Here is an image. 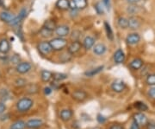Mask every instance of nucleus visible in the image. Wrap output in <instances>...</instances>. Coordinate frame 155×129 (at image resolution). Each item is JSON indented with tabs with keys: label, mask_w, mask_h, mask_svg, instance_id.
<instances>
[{
	"label": "nucleus",
	"mask_w": 155,
	"mask_h": 129,
	"mask_svg": "<svg viewBox=\"0 0 155 129\" xmlns=\"http://www.w3.org/2000/svg\"><path fill=\"white\" fill-rule=\"evenodd\" d=\"M34 101L30 98H22L17 103V108L19 112L24 113L28 111L33 107Z\"/></svg>",
	"instance_id": "f257e3e1"
},
{
	"label": "nucleus",
	"mask_w": 155,
	"mask_h": 129,
	"mask_svg": "<svg viewBox=\"0 0 155 129\" xmlns=\"http://www.w3.org/2000/svg\"><path fill=\"white\" fill-rule=\"evenodd\" d=\"M49 43L53 51H63L67 46V40L63 38V37H55V38H53Z\"/></svg>",
	"instance_id": "f03ea898"
},
{
	"label": "nucleus",
	"mask_w": 155,
	"mask_h": 129,
	"mask_svg": "<svg viewBox=\"0 0 155 129\" xmlns=\"http://www.w3.org/2000/svg\"><path fill=\"white\" fill-rule=\"evenodd\" d=\"M111 89L116 93H122L126 89V83L122 79H116L112 82Z\"/></svg>",
	"instance_id": "7ed1b4c3"
},
{
	"label": "nucleus",
	"mask_w": 155,
	"mask_h": 129,
	"mask_svg": "<svg viewBox=\"0 0 155 129\" xmlns=\"http://www.w3.org/2000/svg\"><path fill=\"white\" fill-rule=\"evenodd\" d=\"M37 49H38L39 52L41 55H44V56H47V55L50 54L53 51V49H52V47L50 45V43L48 42V41H43V42L40 43L38 46H37Z\"/></svg>",
	"instance_id": "20e7f679"
},
{
	"label": "nucleus",
	"mask_w": 155,
	"mask_h": 129,
	"mask_svg": "<svg viewBox=\"0 0 155 129\" xmlns=\"http://www.w3.org/2000/svg\"><path fill=\"white\" fill-rule=\"evenodd\" d=\"M87 6V0H70V8L72 10H84Z\"/></svg>",
	"instance_id": "39448f33"
},
{
	"label": "nucleus",
	"mask_w": 155,
	"mask_h": 129,
	"mask_svg": "<svg viewBox=\"0 0 155 129\" xmlns=\"http://www.w3.org/2000/svg\"><path fill=\"white\" fill-rule=\"evenodd\" d=\"M54 32L59 37L64 38L70 34V27L66 24H61V25H59L56 27Z\"/></svg>",
	"instance_id": "423d86ee"
},
{
	"label": "nucleus",
	"mask_w": 155,
	"mask_h": 129,
	"mask_svg": "<svg viewBox=\"0 0 155 129\" xmlns=\"http://www.w3.org/2000/svg\"><path fill=\"white\" fill-rule=\"evenodd\" d=\"M31 68H32V65L28 62H19L17 64L16 69H17V73L23 75V74H26L29 72L30 69H31Z\"/></svg>",
	"instance_id": "0eeeda50"
},
{
	"label": "nucleus",
	"mask_w": 155,
	"mask_h": 129,
	"mask_svg": "<svg viewBox=\"0 0 155 129\" xmlns=\"http://www.w3.org/2000/svg\"><path fill=\"white\" fill-rule=\"evenodd\" d=\"M134 121L136 122L139 126H146L148 123V119L143 113L140 112L134 115Z\"/></svg>",
	"instance_id": "6e6552de"
},
{
	"label": "nucleus",
	"mask_w": 155,
	"mask_h": 129,
	"mask_svg": "<svg viewBox=\"0 0 155 129\" xmlns=\"http://www.w3.org/2000/svg\"><path fill=\"white\" fill-rule=\"evenodd\" d=\"M140 41V36L136 32L128 34L126 37V43L128 45H136Z\"/></svg>",
	"instance_id": "1a4fd4ad"
},
{
	"label": "nucleus",
	"mask_w": 155,
	"mask_h": 129,
	"mask_svg": "<svg viewBox=\"0 0 155 129\" xmlns=\"http://www.w3.org/2000/svg\"><path fill=\"white\" fill-rule=\"evenodd\" d=\"M127 20H128V28L130 29V30H138L140 27V25H141L140 21L139 20L138 17H134V16L129 17L127 18Z\"/></svg>",
	"instance_id": "9d476101"
},
{
	"label": "nucleus",
	"mask_w": 155,
	"mask_h": 129,
	"mask_svg": "<svg viewBox=\"0 0 155 129\" xmlns=\"http://www.w3.org/2000/svg\"><path fill=\"white\" fill-rule=\"evenodd\" d=\"M81 47H82V44H80L79 41H72V43L69 44V46H68L67 51H68L69 54L74 55V54H76V53H78V51H80Z\"/></svg>",
	"instance_id": "9b49d317"
},
{
	"label": "nucleus",
	"mask_w": 155,
	"mask_h": 129,
	"mask_svg": "<svg viewBox=\"0 0 155 129\" xmlns=\"http://www.w3.org/2000/svg\"><path fill=\"white\" fill-rule=\"evenodd\" d=\"M72 96L75 101H78V102H82V101L86 100V98H87V94H86L84 90L78 89L75 90V91L72 93Z\"/></svg>",
	"instance_id": "f8f14e48"
},
{
	"label": "nucleus",
	"mask_w": 155,
	"mask_h": 129,
	"mask_svg": "<svg viewBox=\"0 0 155 129\" xmlns=\"http://www.w3.org/2000/svg\"><path fill=\"white\" fill-rule=\"evenodd\" d=\"M42 125H43V121L41 119H31L26 122V127L30 129L38 128Z\"/></svg>",
	"instance_id": "ddd939ff"
},
{
	"label": "nucleus",
	"mask_w": 155,
	"mask_h": 129,
	"mask_svg": "<svg viewBox=\"0 0 155 129\" xmlns=\"http://www.w3.org/2000/svg\"><path fill=\"white\" fill-rule=\"evenodd\" d=\"M114 61L116 64H122L125 61V53L124 51L118 49L114 54Z\"/></svg>",
	"instance_id": "4468645a"
},
{
	"label": "nucleus",
	"mask_w": 155,
	"mask_h": 129,
	"mask_svg": "<svg viewBox=\"0 0 155 129\" xmlns=\"http://www.w3.org/2000/svg\"><path fill=\"white\" fill-rule=\"evenodd\" d=\"M143 65H144V62L140 58H134L129 63V67L133 70H139L143 67Z\"/></svg>",
	"instance_id": "2eb2a0df"
},
{
	"label": "nucleus",
	"mask_w": 155,
	"mask_h": 129,
	"mask_svg": "<svg viewBox=\"0 0 155 129\" xmlns=\"http://www.w3.org/2000/svg\"><path fill=\"white\" fill-rule=\"evenodd\" d=\"M15 17H16L15 15H13L12 13L8 12V11H2L0 13V19H1V21H3L4 23H6L8 24L14 19Z\"/></svg>",
	"instance_id": "dca6fc26"
},
{
	"label": "nucleus",
	"mask_w": 155,
	"mask_h": 129,
	"mask_svg": "<svg viewBox=\"0 0 155 129\" xmlns=\"http://www.w3.org/2000/svg\"><path fill=\"white\" fill-rule=\"evenodd\" d=\"M95 44V39L94 37H91V36H87L84 37V39L83 41V47L86 50L89 51L91 49L93 48V46Z\"/></svg>",
	"instance_id": "f3484780"
},
{
	"label": "nucleus",
	"mask_w": 155,
	"mask_h": 129,
	"mask_svg": "<svg viewBox=\"0 0 155 129\" xmlns=\"http://www.w3.org/2000/svg\"><path fill=\"white\" fill-rule=\"evenodd\" d=\"M107 47L104 44H97L93 46V52L97 56H102L106 52Z\"/></svg>",
	"instance_id": "a211bd4d"
},
{
	"label": "nucleus",
	"mask_w": 155,
	"mask_h": 129,
	"mask_svg": "<svg viewBox=\"0 0 155 129\" xmlns=\"http://www.w3.org/2000/svg\"><path fill=\"white\" fill-rule=\"evenodd\" d=\"M73 113L71 109H63L60 113V117L63 121H68L72 118Z\"/></svg>",
	"instance_id": "6ab92c4d"
},
{
	"label": "nucleus",
	"mask_w": 155,
	"mask_h": 129,
	"mask_svg": "<svg viewBox=\"0 0 155 129\" xmlns=\"http://www.w3.org/2000/svg\"><path fill=\"white\" fill-rule=\"evenodd\" d=\"M56 7L61 11H67L70 8V0H57Z\"/></svg>",
	"instance_id": "aec40b11"
},
{
	"label": "nucleus",
	"mask_w": 155,
	"mask_h": 129,
	"mask_svg": "<svg viewBox=\"0 0 155 129\" xmlns=\"http://www.w3.org/2000/svg\"><path fill=\"white\" fill-rule=\"evenodd\" d=\"M10 43L8 40L2 39L0 41V53L1 54H7L10 51Z\"/></svg>",
	"instance_id": "412c9836"
},
{
	"label": "nucleus",
	"mask_w": 155,
	"mask_h": 129,
	"mask_svg": "<svg viewBox=\"0 0 155 129\" xmlns=\"http://www.w3.org/2000/svg\"><path fill=\"white\" fill-rule=\"evenodd\" d=\"M104 69V66H99V67L95 68H92L91 70H88L86 72H84V75L87 76V77H92L96 75L99 74L102 70Z\"/></svg>",
	"instance_id": "4be33fe9"
},
{
	"label": "nucleus",
	"mask_w": 155,
	"mask_h": 129,
	"mask_svg": "<svg viewBox=\"0 0 155 129\" xmlns=\"http://www.w3.org/2000/svg\"><path fill=\"white\" fill-rule=\"evenodd\" d=\"M41 78L44 82H49L51 79L53 78V74L48 70H42L41 72Z\"/></svg>",
	"instance_id": "5701e85b"
},
{
	"label": "nucleus",
	"mask_w": 155,
	"mask_h": 129,
	"mask_svg": "<svg viewBox=\"0 0 155 129\" xmlns=\"http://www.w3.org/2000/svg\"><path fill=\"white\" fill-rule=\"evenodd\" d=\"M117 24L122 30L127 29L128 28V20H127V18H126V17H120L117 19Z\"/></svg>",
	"instance_id": "b1692460"
},
{
	"label": "nucleus",
	"mask_w": 155,
	"mask_h": 129,
	"mask_svg": "<svg viewBox=\"0 0 155 129\" xmlns=\"http://www.w3.org/2000/svg\"><path fill=\"white\" fill-rule=\"evenodd\" d=\"M54 31L50 30L45 28V27H42V28L41 29V30H40V34H41V36L43 38H50V37H52L53 35H54Z\"/></svg>",
	"instance_id": "393cba45"
},
{
	"label": "nucleus",
	"mask_w": 155,
	"mask_h": 129,
	"mask_svg": "<svg viewBox=\"0 0 155 129\" xmlns=\"http://www.w3.org/2000/svg\"><path fill=\"white\" fill-rule=\"evenodd\" d=\"M26 127V122L23 120H17L12 123L10 129H24Z\"/></svg>",
	"instance_id": "a878e982"
},
{
	"label": "nucleus",
	"mask_w": 155,
	"mask_h": 129,
	"mask_svg": "<svg viewBox=\"0 0 155 129\" xmlns=\"http://www.w3.org/2000/svg\"><path fill=\"white\" fill-rule=\"evenodd\" d=\"M43 27L45 28L48 29L50 30H53V31H54L55 30L56 27H57V25H56V23L54 21V20H46L44 23V24H43Z\"/></svg>",
	"instance_id": "bb28decb"
},
{
	"label": "nucleus",
	"mask_w": 155,
	"mask_h": 129,
	"mask_svg": "<svg viewBox=\"0 0 155 129\" xmlns=\"http://www.w3.org/2000/svg\"><path fill=\"white\" fill-rule=\"evenodd\" d=\"M104 28H105L106 34H107V37L110 40L114 39V35H113V30L111 29L110 23L108 22H104Z\"/></svg>",
	"instance_id": "cd10ccee"
},
{
	"label": "nucleus",
	"mask_w": 155,
	"mask_h": 129,
	"mask_svg": "<svg viewBox=\"0 0 155 129\" xmlns=\"http://www.w3.org/2000/svg\"><path fill=\"white\" fill-rule=\"evenodd\" d=\"M68 76L67 75L63 73H54L53 74V78L55 82H61V81H63V80H66Z\"/></svg>",
	"instance_id": "c85d7f7f"
},
{
	"label": "nucleus",
	"mask_w": 155,
	"mask_h": 129,
	"mask_svg": "<svg viewBox=\"0 0 155 129\" xmlns=\"http://www.w3.org/2000/svg\"><path fill=\"white\" fill-rule=\"evenodd\" d=\"M134 106L135 107L140 110V111H147V109H148V107L145 104L144 102H141V101H137V102H135L134 103Z\"/></svg>",
	"instance_id": "c756f323"
},
{
	"label": "nucleus",
	"mask_w": 155,
	"mask_h": 129,
	"mask_svg": "<svg viewBox=\"0 0 155 129\" xmlns=\"http://www.w3.org/2000/svg\"><path fill=\"white\" fill-rule=\"evenodd\" d=\"M146 82L149 86H155V74L148 75L146 79Z\"/></svg>",
	"instance_id": "7c9ffc66"
},
{
	"label": "nucleus",
	"mask_w": 155,
	"mask_h": 129,
	"mask_svg": "<svg viewBox=\"0 0 155 129\" xmlns=\"http://www.w3.org/2000/svg\"><path fill=\"white\" fill-rule=\"evenodd\" d=\"M127 11L129 14H131L132 16H134L138 11V6L136 5H130L127 7Z\"/></svg>",
	"instance_id": "2f4dec72"
},
{
	"label": "nucleus",
	"mask_w": 155,
	"mask_h": 129,
	"mask_svg": "<svg viewBox=\"0 0 155 129\" xmlns=\"http://www.w3.org/2000/svg\"><path fill=\"white\" fill-rule=\"evenodd\" d=\"M81 37V32L79 30H73L72 32V35H71V39L72 41H78L79 37Z\"/></svg>",
	"instance_id": "473e14b6"
},
{
	"label": "nucleus",
	"mask_w": 155,
	"mask_h": 129,
	"mask_svg": "<svg viewBox=\"0 0 155 129\" xmlns=\"http://www.w3.org/2000/svg\"><path fill=\"white\" fill-rule=\"evenodd\" d=\"M15 83L18 87H24V86H26V84H27V81L23 78H18L16 80Z\"/></svg>",
	"instance_id": "72a5a7b5"
},
{
	"label": "nucleus",
	"mask_w": 155,
	"mask_h": 129,
	"mask_svg": "<svg viewBox=\"0 0 155 129\" xmlns=\"http://www.w3.org/2000/svg\"><path fill=\"white\" fill-rule=\"evenodd\" d=\"M28 92L30 94H35L38 91V86L35 84H30L28 86Z\"/></svg>",
	"instance_id": "f704fd0d"
},
{
	"label": "nucleus",
	"mask_w": 155,
	"mask_h": 129,
	"mask_svg": "<svg viewBox=\"0 0 155 129\" xmlns=\"http://www.w3.org/2000/svg\"><path fill=\"white\" fill-rule=\"evenodd\" d=\"M11 62L12 64L17 65L19 62H21V58H20V56H18V55H14V56H12V57H11Z\"/></svg>",
	"instance_id": "c9c22d12"
},
{
	"label": "nucleus",
	"mask_w": 155,
	"mask_h": 129,
	"mask_svg": "<svg viewBox=\"0 0 155 129\" xmlns=\"http://www.w3.org/2000/svg\"><path fill=\"white\" fill-rule=\"evenodd\" d=\"M148 96L152 98L155 100V86H153L149 90H148Z\"/></svg>",
	"instance_id": "e433bc0d"
},
{
	"label": "nucleus",
	"mask_w": 155,
	"mask_h": 129,
	"mask_svg": "<svg viewBox=\"0 0 155 129\" xmlns=\"http://www.w3.org/2000/svg\"><path fill=\"white\" fill-rule=\"evenodd\" d=\"M109 129H125L124 128V127L122 126V125H120V124H113V125H111Z\"/></svg>",
	"instance_id": "4c0bfd02"
},
{
	"label": "nucleus",
	"mask_w": 155,
	"mask_h": 129,
	"mask_svg": "<svg viewBox=\"0 0 155 129\" xmlns=\"http://www.w3.org/2000/svg\"><path fill=\"white\" fill-rule=\"evenodd\" d=\"M6 107L5 105L3 103V102H0V116L2 115V114H4V113L5 111Z\"/></svg>",
	"instance_id": "58836bf2"
},
{
	"label": "nucleus",
	"mask_w": 155,
	"mask_h": 129,
	"mask_svg": "<svg viewBox=\"0 0 155 129\" xmlns=\"http://www.w3.org/2000/svg\"><path fill=\"white\" fill-rule=\"evenodd\" d=\"M96 9H97V12L99 13V14H102L104 11H103V8H102V6H101V3H98V4H97V5H96Z\"/></svg>",
	"instance_id": "ea45409f"
},
{
	"label": "nucleus",
	"mask_w": 155,
	"mask_h": 129,
	"mask_svg": "<svg viewBox=\"0 0 155 129\" xmlns=\"http://www.w3.org/2000/svg\"><path fill=\"white\" fill-rule=\"evenodd\" d=\"M52 89L50 88V87H46L44 89V94L45 95H47V96H48V95H50L51 93H52Z\"/></svg>",
	"instance_id": "a19ab883"
},
{
	"label": "nucleus",
	"mask_w": 155,
	"mask_h": 129,
	"mask_svg": "<svg viewBox=\"0 0 155 129\" xmlns=\"http://www.w3.org/2000/svg\"><path fill=\"white\" fill-rule=\"evenodd\" d=\"M106 119L103 116V115H101V114H98L97 115V120H98V122L99 123H104V121H105Z\"/></svg>",
	"instance_id": "79ce46f5"
},
{
	"label": "nucleus",
	"mask_w": 155,
	"mask_h": 129,
	"mask_svg": "<svg viewBox=\"0 0 155 129\" xmlns=\"http://www.w3.org/2000/svg\"><path fill=\"white\" fill-rule=\"evenodd\" d=\"M146 126H147V129H155V123L148 122Z\"/></svg>",
	"instance_id": "37998d69"
},
{
	"label": "nucleus",
	"mask_w": 155,
	"mask_h": 129,
	"mask_svg": "<svg viewBox=\"0 0 155 129\" xmlns=\"http://www.w3.org/2000/svg\"><path fill=\"white\" fill-rule=\"evenodd\" d=\"M130 129H140V126L136 122L133 121V123L131 124V127H130Z\"/></svg>",
	"instance_id": "c03bdc74"
},
{
	"label": "nucleus",
	"mask_w": 155,
	"mask_h": 129,
	"mask_svg": "<svg viewBox=\"0 0 155 129\" xmlns=\"http://www.w3.org/2000/svg\"><path fill=\"white\" fill-rule=\"evenodd\" d=\"M127 3L130 4V5H136V4H138L140 0H127Z\"/></svg>",
	"instance_id": "a18cd8bd"
}]
</instances>
